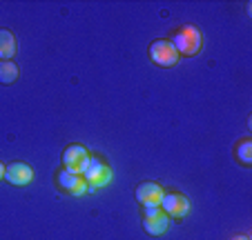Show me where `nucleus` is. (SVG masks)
<instances>
[{
  "instance_id": "nucleus-1",
  "label": "nucleus",
  "mask_w": 252,
  "mask_h": 240,
  "mask_svg": "<svg viewBox=\"0 0 252 240\" xmlns=\"http://www.w3.org/2000/svg\"><path fill=\"white\" fill-rule=\"evenodd\" d=\"M170 43L174 45L176 53H181V56H196L201 52V47H203V36H201V31L196 27L186 25V27H181L174 33V38Z\"/></svg>"
},
{
  "instance_id": "nucleus-2",
  "label": "nucleus",
  "mask_w": 252,
  "mask_h": 240,
  "mask_svg": "<svg viewBox=\"0 0 252 240\" xmlns=\"http://www.w3.org/2000/svg\"><path fill=\"white\" fill-rule=\"evenodd\" d=\"M83 178H85V183H87V191H96V189L105 187V185L112 180V169H110V165H105L100 158L90 156V165H87Z\"/></svg>"
},
{
  "instance_id": "nucleus-3",
  "label": "nucleus",
  "mask_w": 252,
  "mask_h": 240,
  "mask_svg": "<svg viewBox=\"0 0 252 240\" xmlns=\"http://www.w3.org/2000/svg\"><path fill=\"white\" fill-rule=\"evenodd\" d=\"M63 165L69 174L83 176L90 165V151L83 145H69L65 151H63Z\"/></svg>"
},
{
  "instance_id": "nucleus-4",
  "label": "nucleus",
  "mask_w": 252,
  "mask_h": 240,
  "mask_svg": "<svg viewBox=\"0 0 252 240\" xmlns=\"http://www.w3.org/2000/svg\"><path fill=\"white\" fill-rule=\"evenodd\" d=\"M150 58L158 67H174L179 62V53L170 40H154L150 47Z\"/></svg>"
},
{
  "instance_id": "nucleus-5",
  "label": "nucleus",
  "mask_w": 252,
  "mask_h": 240,
  "mask_svg": "<svg viewBox=\"0 0 252 240\" xmlns=\"http://www.w3.org/2000/svg\"><path fill=\"white\" fill-rule=\"evenodd\" d=\"M161 212L165 216H174V218H183L188 212H190V200H188L183 193H163L161 200Z\"/></svg>"
},
{
  "instance_id": "nucleus-6",
  "label": "nucleus",
  "mask_w": 252,
  "mask_h": 240,
  "mask_svg": "<svg viewBox=\"0 0 252 240\" xmlns=\"http://www.w3.org/2000/svg\"><path fill=\"white\" fill-rule=\"evenodd\" d=\"M136 200L143 207H158L163 200V187L157 183H141L136 187Z\"/></svg>"
},
{
  "instance_id": "nucleus-7",
  "label": "nucleus",
  "mask_w": 252,
  "mask_h": 240,
  "mask_svg": "<svg viewBox=\"0 0 252 240\" xmlns=\"http://www.w3.org/2000/svg\"><path fill=\"white\" fill-rule=\"evenodd\" d=\"M33 178V169L27 165V162H11V165L5 167V180L16 187H25L29 185Z\"/></svg>"
},
{
  "instance_id": "nucleus-8",
  "label": "nucleus",
  "mask_w": 252,
  "mask_h": 240,
  "mask_svg": "<svg viewBox=\"0 0 252 240\" xmlns=\"http://www.w3.org/2000/svg\"><path fill=\"white\" fill-rule=\"evenodd\" d=\"M58 185L65 189L69 196H83L87 193V183L83 176H76V174H69L67 169H63L58 174Z\"/></svg>"
},
{
  "instance_id": "nucleus-9",
  "label": "nucleus",
  "mask_w": 252,
  "mask_h": 240,
  "mask_svg": "<svg viewBox=\"0 0 252 240\" xmlns=\"http://www.w3.org/2000/svg\"><path fill=\"white\" fill-rule=\"evenodd\" d=\"M143 227H145V231L152 236H161L167 231V227H170V218L165 216V213H157V216L152 218H143Z\"/></svg>"
},
{
  "instance_id": "nucleus-10",
  "label": "nucleus",
  "mask_w": 252,
  "mask_h": 240,
  "mask_svg": "<svg viewBox=\"0 0 252 240\" xmlns=\"http://www.w3.org/2000/svg\"><path fill=\"white\" fill-rule=\"evenodd\" d=\"M16 53V38L11 31L0 29V60H11Z\"/></svg>"
},
{
  "instance_id": "nucleus-11",
  "label": "nucleus",
  "mask_w": 252,
  "mask_h": 240,
  "mask_svg": "<svg viewBox=\"0 0 252 240\" xmlns=\"http://www.w3.org/2000/svg\"><path fill=\"white\" fill-rule=\"evenodd\" d=\"M18 78V67L11 60H0V82L2 85H11Z\"/></svg>"
},
{
  "instance_id": "nucleus-12",
  "label": "nucleus",
  "mask_w": 252,
  "mask_h": 240,
  "mask_svg": "<svg viewBox=\"0 0 252 240\" xmlns=\"http://www.w3.org/2000/svg\"><path fill=\"white\" fill-rule=\"evenodd\" d=\"M237 156L243 165H250L252 162V142L250 140H241L237 145Z\"/></svg>"
},
{
  "instance_id": "nucleus-13",
  "label": "nucleus",
  "mask_w": 252,
  "mask_h": 240,
  "mask_svg": "<svg viewBox=\"0 0 252 240\" xmlns=\"http://www.w3.org/2000/svg\"><path fill=\"white\" fill-rule=\"evenodd\" d=\"M161 213V207H143V218H152Z\"/></svg>"
},
{
  "instance_id": "nucleus-14",
  "label": "nucleus",
  "mask_w": 252,
  "mask_h": 240,
  "mask_svg": "<svg viewBox=\"0 0 252 240\" xmlns=\"http://www.w3.org/2000/svg\"><path fill=\"white\" fill-rule=\"evenodd\" d=\"M5 178V165H2V162H0V180Z\"/></svg>"
},
{
  "instance_id": "nucleus-15",
  "label": "nucleus",
  "mask_w": 252,
  "mask_h": 240,
  "mask_svg": "<svg viewBox=\"0 0 252 240\" xmlns=\"http://www.w3.org/2000/svg\"><path fill=\"white\" fill-rule=\"evenodd\" d=\"M234 240H248V236H237Z\"/></svg>"
}]
</instances>
